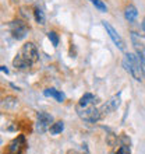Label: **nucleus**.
<instances>
[{"label":"nucleus","instance_id":"14","mask_svg":"<svg viewBox=\"0 0 145 154\" xmlns=\"http://www.w3.org/2000/svg\"><path fill=\"white\" fill-rule=\"evenodd\" d=\"M92 6H95V8H98L101 13H106L108 11V6H106L102 0H89Z\"/></svg>","mask_w":145,"mask_h":154},{"label":"nucleus","instance_id":"22","mask_svg":"<svg viewBox=\"0 0 145 154\" xmlns=\"http://www.w3.org/2000/svg\"><path fill=\"white\" fill-rule=\"evenodd\" d=\"M67 154H77V153H75V151H71V150H70V151H69V153H67Z\"/></svg>","mask_w":145,"mask_h":154},{"label":"nucleus","instance_id":"12","mask_svg":"<svg viewBox=\"0 0 145 154\" xmlns=\"http://www.w3.org/2000/svg\"><path fill=\"white\" fill-rule=\"evenodd\" d=\"M63 129H64V122L63 121H57V122H55L52 126H50V133L52 134H59V133H61L63 132Z\"/></svg>","mask_w":145,"mask_h":154},{"label":"nucleus","instance_id":"17","mask_svg":"<svg viewBox=\"0 0 145 154\" xmlns=\"http://www.w3.org/2000/svg\"><path fill=\"white\" fill-rule=\"evenodd\" d=\"M116 154H131V150H130V147L129 146H120V149L117 150Z\"/></svg>","mask_w":145,"mask_h":154},{"label":"nucleus","instance_id":"21","mask_svg":"<svg viewBox=\"0 0 145 154\" xmlns=\"http://www.w3.org/2000/svg\"><path fill=\"white\" fill-rule=\"evenodd\" d=\"M1 72H3V73H6V74H8V69L6 67V66H1Z\"/></svg>","mask_w":145,"mask_h":154},{"label":"nucleus","instance_id":"4","mask_svg":"<svg viewBox=\"0 0 145 154\" xmlns=\"http://www.w3.org/2000/svg\"><path fill=\"white\" fill-rule=\"evenodd\" d=\"M8 28H10V32H11L13 38H16L17 41L20 39H24L27 37V34H28V25L27 23L22 20H13L8 25Z\"/></svg>","mask_w":145,"mask_h":154},{"label":"nucleus","instance_id":"9","mask_svg":"<svg viewBox=\"0 0 145 154\" xmlns=\"http://www.w3.org/2000/svg\"><path fill=\"white\" fill-rule=\"evenodd\" d=\"M43 94L46 95V97H52L55 98L57 102H64L66 100V95L61 91H59V90H55V88H46L43 91Z\"/></svg>","mask_w":145,"mask_h":154},{"label":"nucleus","instance_id":"19","mask_svg":"<svg viewBox=\"0 0 145 154\" xmlns=\"http://www.w3.org/2000/svg\"><path fill=\"white\" fill-rule=\"evenodd\" d=\"M140 60H141V67H142V73H144V79H145V55H138Z\"/></svg>","mask_w":145,"mask_h":154},{"label":"nucleus","instance_id":"11","mask_svg":"<svg viewBox=\"0 0 145 154\" xmlns=\"http://www.w3.org/2000/svg\"><path fill=\"white\" fill-rule=\"evenodd\" d=\"M95 95L93 94H91V93H87V94H84L82 97L80 98V105H92L93 102H95Z\"/></svg>","mask_w":145,"mask_h":154},{"label":"nucleus","instance_id":"13","mask_svg":"<svg viewBox=\"0 0 145 154\" xmlns=\"http://www.w3.org/2000/svg\"><path fill=\"white\" fill-rule=\"evenodd\" d=\"M34 16H35V21L38 23V24L43 25L45 21H46V17H45V13L42 11V8L36 7L35 10H34Z\"/></svg>","mask_w":145,"mask_h":154},{"label":"nucleus","instance_id":"5","mask_svg":"<svg viewBox=\"0 0 145 154\" xmlns=\"http://www.w3.org/2000/svg\"><path fill=\"white\" fill-rule=\"evenodd\" d=\"M53 125V116L48 112H38L36 115V130L39 133H45Z\"/></svg>","mask_w":145,"mask_h":154},{"label":"nucleus","instance_id":"7","mask_svg":"<svg viewBox=\"0 0 145 154\" xmlns=\"http://www.w3.org/2000/svg\"><path fill=\"white\" fill-rule=\"evenodd\" d=\"M25 147V137L22 134L17 136L16 139H13L7 146V154H21V151Z\"/></svg>","mask_w":145,"mask_h":154},{"label":"nucleus","instance_id":"10","mask_svg":"<svg viewBox=\"0 0 145 154\" xmlns=\"http://www.w3.org/2000/svg\"><path fill=\"white\" fill-rule=\"evenodd\" d=\"M137 16H138V11H137V8H135V6L129 4V6L126 7V10H124L126 20L129 21V23H134V21H135V18H137Z\"/></svg>","mask_w":145,"mask_h":154},{"label":"nucleus","instance_id":"18","mask_svg":"<svg viewBox=\"0 0 145 154\" xmlns=\"http://www.w3.org/2000/svg\"><path fill=\"white\" fill-rule=\"evenodd\" d=\"M108 143L110 146H114V143H116V136L113 133H109L108 134Z\"/></svg>","mask_w":145,"mask_h":154},{"label":"nucleus","instance_id":"6","mask_svg":"<svg viewBox=\"0 0 145 154\" xmlns=\"http://www.w3.org/2000/svg\"><path fill=\"white\" fill-rule=\"evenodd\" d=\"M102 25L105 27V29H106V32H108V35L110 37V39L113 41V44L116 45L117 48L120 49V51H124V41L121 39V37L119 35V32H117L116 29L113 28L112 25L109 24L108 21H102Z\"/></svg>","mask_w":145,"mask_h":154},{"label":"nucleus","instance_id":"15","mask_svg":"<svg viewBox=\"0 0 145 154\" xmlns=\"http://www.w3.org/2000/svg\"><path fill=\"white\" fill-rule=\"evenodd\" d=\"M3 106H6V108H8V109L16 108L17 106V100L14 97H6L3 100Z\"/></svg>","mask_w":145,"mask_h":154},{"label":"nucleus","instance_id":"2","mask_svg":"<svg viewBox=\"0 0 145 154\" xmlns=\"http://www.w3.org/2000/svg\"><path fill=\"white\" fill-rule=\"evenodd\" d=\"M123 67L130 76L133 77L134 80L142 81L144 79V73H142V67H141V60L138 57L137 53H126L123 57Z\"/></svg>","mask_w":145,"mask_h":154},{"label":"nucleus","instance_id":"23","mask_svg":"<svg viewBox=\"0 0 145 154\" xmlns=\"http://www.w3.org/2000/svg\"><path fill=\"white\" fill-rule=\"evenodd\" d=\"M142 24H144V25H145V17H144V23H142Z\"/></svg>","mask_w":145,"mask_h":154},{"label":"nucleus","instance_id":"16","mask_svg":"<svg viewBox=\"0 0 145 154\" xmlns=\"http://www.w3.org/2000/svg\"><path fill=\"white\" fill-rule=\"evenodd\" d=\"M48 38H49V41L52 42V45L55 46V48L59 45V35H57L55 31H49V32H48Z\"/></svg>","mask_w":145,"mask_h":154},{"label":"nucleus","instance_id":"8","mask_svg":"<svg viewBox=\"0 0 145 154\" xmlns=\"http://www.w3.org/2000/svg\"><path fill=\"white\" fill-rule=\"evenodd\" d=\"M119 105H120V94H117V95H114L113 98H110L105 105L102 106L101 112H103V114H110L113 111H116L117 108H119Z\"/></svg>","mask_w":145,"mask_h":154},{"label":"nucleus","instance_id":"1","mask_svg":"<svg viewBox=\"0 0 145 154\" xmlns=\"http://www.w3.org/2000/svg\"><path fill=\"white\" fill-rule=\"evenodd\" d=\"M38 59H39V53H38L35 44L34 42H27V44L22 45L20 52L17 53L16 57L13 59V66L18 70H27L34 63H36Z\"/></svg>","mask_w":145,"mask_h":154},{"label":"nucleus","instance_id":"20","mask_svg":"<svg viewBox=\"0 0 145 154\" xmlns=\"http://www.w3.org/2000/svg\"><path fill=\"white\" fill-rule=\"evenodd\" d=\"M141 35L145 38V25H144V24L141 25Z\"/></svg>","mask_w":145,"mask_h":154},{"label":"nucleus","instance_id":"3","mask_svg":"<svg viewBox=\"0 0 145 154\" xmlns=\"http://www.w3.org/2000/svg\"><path fill=\"white\" fill-rule=\"evenodd\" d=\"M75 111L82 121L91 122V123H95V122H98L102 118L101 111L98 109V108H95L93 104L92 105H80L78 104L75 106Z\"/></svg>","mask_w":145,"mask_h":154}]
</instances>
